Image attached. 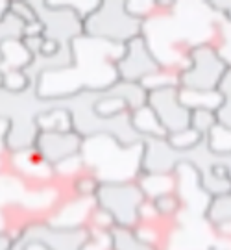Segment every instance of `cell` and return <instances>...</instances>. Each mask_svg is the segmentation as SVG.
<instances>
[{
  "label": "cell",
  "instance_id": "1",
  "mask_svg": "<svg viewBox=\"0 0 231 250\" xmlns=\"http://www.w3.org/2000/svg\"><path fill=\"white\" fill-rule=\"evenodd\" d=\"M228 65L209 45L194 46L189 56V67L179 74V87L194 91H218Z\"/></svg>",
  "mask_w": 231,
  "mask_h": 250
},
{
  "label": "cell",
  "instance_id": "2",
  "mask_svg": "<svg viewBox=\"0 0 231 250\" xmlns=\"http://www.w3.org/2000/svg\"><path fill=\"white\" fill-rule=\"evenodd\" d=\"M142 200L144 195L135 182L107 184L100 191V202L104 204V209L115 217L120 228H135L139 224V206Z\"/></svg>",
  "mask_w": 231,
  "mask_h": 250
},
{
  "label": "cell",
  "instance_id": "3",
  "mask_svg": "<svg viewBox=\"0 0 231 250\" xmlns=\"http://www.w3.org/2000/svg\"><path fill=\"white\" fill-rule=\"evenodd\" d=\"M148 106L159 117L167 134L191 128V111L179 100V87H165L148 93Z\"/></svg>",
  "mask_w": 231,
  "mask_h": 250
},
{
  "label": "cell",
  "instance_id": "4",
  "mask_svg": "<svg viewBox=\"0 0 231 250\" xmlns=\"http://www.w3.org/2000/svg\"><path fill=\"white\" fill-rule=\"evenodd\" d=\"M159 69V62L152 54L150 46L142 36L135 37L126 45V54L116 65V71L122 76V80L139 82V83Z\"/></svg>",
  "mask_w": 231,
  "mask_h": 250
},
{
  "label": "cell",
  "instance_id": "5",
  "mask_svg": "<svg viewBox=\"0 0 231 250\" xmlns=\"http://www.w3.org/2000/svg\"><path fill=\"white\" fill-rule=\"evenodd\" d=\"M137 184H139L144 198H148V200H155L163 195L176 193V189H178V180H176L174 172H148Z\"/></svg>",
  "mask_w": 231,
  "mask_h": 250
},
{
  "label": "cell",
  "instance_id": "6",
  "mask_svg": "<svg viewBox=\"0 0 231 250\" xmlns=\"http://www.w3.org/2000/svg\"><path fill=\"white\" fill-rule=\"evenodd\" d=\"M132 126L137 134L148 139H165L169 135L165 126L161 125L159 117L148 104L132 111Z\"/></svg>",
  "mask_w": 231,
  "mask_h": 250
},
{
  "label": "cell",
  "instance_id": "7",
  "mask_svg": "<svg viewBox=\"0 0 231 250\" xmlns=\"http://www.w3.org/2000/svg\"><path fill=\"white\" fill-rule=\"evenodd\" d=\"M179 100L189 111H194V109L218 111L226 99L222 97L220 91H194L179 87Z\"/></svg>",
  "mask_w": 231,
  "mask_h": 250
},
{
  "label": "cell",
  "instance_id": "8",
  "mask_svg": "<svg viewBox=\"0 0 231 250\" xmlns=\"http://www.w3.org/2000/svg\"><path fill=\"white\" fill-rule=\"evenodd\" d=\"M211 45L216 48L218 56L230 67L231 65V17L226 15L220 9H218V19H216V24H214V39Z\"/></svg>",
  "mask_w": 231,
  "mask_h": 250
},
{
  "label": "cell",
  "instance_id": "9",
  "mask_svg": "<svg viewBox=\"0 0 231 250\" xmlns=\"http://www.w3.org/2000/svg\"><path fill=\"white\" fill-rule=\"evenodd\" d=\"M218 113L213 109H194L191 111V128L200 135L209 137L214 128H218Z\"/></svg>",
  "mask_w": 231,
  "mask_h": 250
},
{
  "label": "cell",
  "instance_id": "10",
  "mask_svg": "<svg viewBox=\"0 0 231 250\" xmlns=\"http://www.w3.org/2000/svg\"><path fill=\"white\" fill-rule=\"evenodd\" d=\"M204 139H207V137L200 135L196 130H192V128H185V130H179V132H174V134L167 135V141H169L170 146L179 152L192 150V148H196Z\"/></svg>",
  "mask_w": 231,
  "mask_h": 250
},
{
  "label": "cell",
  "instance_id": "11",
  "mask_svg": "<svg viewBox=\"0 0 231 250\" xmlns=\"http://www.w3.org/2000/svg\"><path fill=\"white\" fill-rule=\"evenodd\" d=\"M205 219L211 224H218L224 221H231V193L224 197H216L211 200Z\"/></svg>",
  "mask_w": 231,
  "mask_h": 250
},
{
  "label": "cell",
  "instance_id": "12",
  "mask_svg": "<svg viewBox=\"0 0 231 250\" xmlns=\"http://www.w3.org/2000/svg\"><path fill=\"white\" fill-rule=\"evenodd\" d=\"M4 52H6V58H8V65H11V67L22 65L28 60L26 50L19 43H6L4 45Z\"/></svg>",
  "mask_w": 231,
  "mask_h": 250
},
{
  "label": "cell",
  "instance_id": "13",
  "mask_svg": "<svg viewBox=\"0 0 231 250\" xmlns=\"http://www.w3.org/2000/svg\"><path fill=\"white\" fill-rule=\"evenodd\" d=\"M216 113H218V125L222 126L224 130L231 132V99L224 100V104Z\"/></svg>",
  "mask_w": 231,
  "mask_h": 250
},
{
  "label": "cell",
  "instance_id": "14",
  "mask_svg": "<svg viewBox=\"0 0 231 250\" xmlns=\"http://www.w3.org/2000/svg\"><path fill=\"white\" fill-rule=\"evenodd\" d=\"M218 91L222 93L224 99H231V65L226 69L222 80H220V85H218Z\"/></svg>",
  "mask_w": 231,
  "mask_h": 250
},
{
  "label": "cell",
  "instance_id": "15",
  "mask_svg": "<svg viewBox=\"0 0 231 250\" xmlns=\"http://www.w3.org/2000/svg\"><path fill=\"white\" fill-rule=\"evenodd\" d=\"M6 82H8V85L11 87V89H19L22 83H24V80H22V76L19 74V72H9L8 76H6Z\"/></svg>",
  "mask_w": 231,
  "mask_h": 250
},
{
  "label": "cell",
  "instance_id": "16",
  "mask_svg": "<svg viewBox=\"0 0 231 250\" xmlns=\"http://www.w3.org/2000/svg\"><path fill=\"white\" fill-rule=\"evenodd\" d=\"M214 8H218L220 11H224L226 15H230L231 17V2H213Z\"/></svg>",
  "mask_w": 231,
  "mask_h": 250
}]
</instances>
